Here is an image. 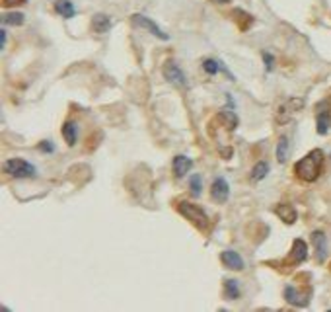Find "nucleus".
I'll return each instance as SVG.
<instances>
[{"label": "nucleus", "mask_w": 331, "mask_h": 312, "mask_svg": "<svg viewBox=\"0 0 331 312\" xmlns=\"http://www.w3.org/2000/svg\"><path fill=\"white\" fill-rule=\"evenodd\" d=\"M211 197H213V201H217V203L228 201V197H230V185H228L226 179L215 178L213 185H211Z\"/></svg>", "instance_id": "423d86ee"}, {"label": "nucleus", "mask_w": 331, "mask_h": 312, "mask_svg": "<svg viewBox=\"0 0 331 312\" xmlns=\"http://www.w3.org/2000/svg\"><path fill=\"white\" fill-rule=\"evenodd\" d=\"M164 78H166L168 82H172V84L179 86V88H185V86H187L183 70L177 67L174 61H168V63L164 65Z\"/></svg>", "instance_id": "20e7f679"}, {"label": "nucleus", "mask_w": 331, "mask_h": 312, "mask_svg": "<svg viewBox=\"0 0 331 312\" xmlns=\"http://www.w3.org/2000/svg\"><path fill=\"white\" fill-rule=\"evenodd\" d=\"M132 22L134 23H138V25H142V27H146L152 35H156V37H160V39H164V41H168L170 39V35L166 33V31H162L158 25H156L150 18H146V16H142V14H134L132 16Z\"/></svg>", "instance_id": "0eeeda50"}, {"label": "nucleus", "mask_w": 331, "mask_h": 312, "mask_svg": "<svg viewBox=\"0 0 331 312\" xmlns=\"http://www.w3.org/2000/svg\"><path fill=\"white\" fill-rule=\"evenodd\" d=\"M322 166H324V153L316 149L296 162L294 172L302 181H316L318 176L322 174Z\"/></svg>", "instance_id": "f257e3e1"}, {"label": "nucleus", "mask_w": 331, "mask_h": 312, "mask_svg": "<svg viewBox=\"0 0 331 312\" xmlns=\"http://www.w3.org/2000/svg\"><path fill=\"white\" fill-rule=\"evenodd\" d=\"M221 260H222V264H224L228 269H234V271H240V269H243L242 256H240L238 252H234V250H226V252H222Z\"/></svg>", "instance_id": "9d476101"}, {"label": "nucleus", "mask_w": 331, "mask_h": 312, "mask_svg": "<svg viewBox=\"0 0 331 312\" xmlns=\"http://www.w3.org/2000/svg\"><path fill=\"white\" fill-rule=\"evenodd\" d=\"M177 211L191 223L197 226L199 230H207L209 228V215L205 213L203 207H199L195 203H187V201H181L177 205Z\"/></svg>", "instance_id": "f03ea898"}, {"label": "nucleus", "mask_w": 331, "mask_h": 312, "mask_svg": "<svg viewBox=\"0 0 331 312\" xmlns=\"http://www.w3.org/2000/svg\"><path fill=\"white\" fill-rule=\"evenodd\" d=\"M2 168H4V172H6L8 176L18 178V179L35 178V174H37V168H35L33 164H29L27 160H23V158H10V160L4 162Z\"/></svg>", "instance_id": "7ed1b4c3"}, {"label": "nucleus", "mask_w": 331, "mask_h": 312, "mask_svg": "<svg viewBox=\"0 0 331 312\" xmlns=\"http://www.w3.org/2000/svg\"><path fill=\"white\" fill-rule=\"evenodd\" d=\"M191 166H193V160H191V158H187L185 155L176 156V158H174V164H172L176 178H183V176L191 170Z\"/></svg>", "instance_id": "f8f14e48"}, {"label": "nucleus", "mask_w": 331, "mask_h": 312, "mask_svg": "<svg viewBox=\"0 0 331 312\" xmlns=\"http://www.w3.org/2000/svg\"><path fill=\"white\" fill-rule=\"evenodd\" d=\"M222 68V63H219V61H215V59H205L203 61V70L207 72V74H217L219 70Z\"/></svg>", "instance_id": "412c9836"}, {"label": "nucleus", "mask_w": 331, "mask_h": 312, "mask_svg": "<svg viewBox=\"0 0 331 312\" xmlns=\"http://www.w3.org/2000/svg\"><path fill=\"white\" fill-rule=\"evenodd\" d=\"M92 27L96 29V33H106L111 29V18L106 14H96L92 18Z\"/></svg>", "instance_id": "ddd939ff"}, {"label": "nucleus", "mask_w": 331, "mask_h": 312, "mask_svg": "<svg viewBox=\"0 0 331 312\" xmlns=\"http://www.w3.org/2000/svg\"><path fill=\"white\" fill-rule=\"evenodd\" d=\"M224 297L228 301H236L240 297V285L236 279H226L224 281Z\"/></svg>", "instance_id": "f3484780"}, {"label": "nucleus", "mask_w": 331, "mask_h": 312, "mask_svg": "<svg viewBox=\"0 0 331 312\" xmlns=\"http://www.w3.org/2000/svg\"><path fill=\"white\" fill-rule=\"evenodd\" d=\"M328 127H330V123H328V115H326V113H320V115H318V133L326 135L328 133Z\"/></svg>", "instance_id": "5701e85b"}, {"label": "nucleus", "mask_w": 331, "mask_h": 312, "mask_svg": "<svg viewBox=\"0 0 331 312\" xmlns=\"http://www.w3.org/2000/svg\"><path fill=\"white\" fill-rule=\"evenodd\" d=\"M63 137L68 143V147H74L76 145V137H78V125L74 121H66L63 125Z\"/></svg>", "instance_id": "4468645a"}, {"label": "nucleus", "mask_w": 331, "mask_h": 312, "mask_svg": "<svg viewBox=\"0 0 331 312\" xmlns=\"http://www.w3.org/2000/svg\"><path fill=\"white\" fill-rule=\"evenodd\" d=\"M189 185H191V193L197 197V195H201V176L199 174H193L191 178H189Z\"/></svg>", "instance_id": "4be33fe9"}, {"label": "nucleus", "mask_w": 331, "mask_h": 312, "mask_svg": "<svg viewBox=\"0 0 331 312\" xmlns=\"http://www.w3.org/2000/svg\"><path fill=\"white\" fill-rule=\"evenodd\" d=\"M304 106V100H298V98H290V100H287L281 108H279V113H277V119L279 121H283V123H287L288 119L294 115V113L298 112L300 108Z\"/></svg>", "instance_id": "39448f33"}, {"label": "nucleus", "mask_w": 331, "mask_h": 312, "mask_svg": "<svg viewBox=\"0 0 331 312\" xmlns=\"http://www.w3.org/2000/svg\"><path fill=\"white\" fill-rule=\"evenodd\" d=\"M55 12L59 16H63V18H72L76 14V8L72 6L70 0H57L55 2Z\"/></svg>", "instance_id": "2eb2a0df"}, {"label": "nucleus", "mask_w": 331, "mask_h": 312, "mask_svg": "<svg viewBox=\"0 0 331 312\" xmlns=\"http://www.w3.org/2000/svg\"><path fill=\"white\" fill-rule=\"evenodd\" d=\"M312 242H314V248H316L318 262H326V258H328V238H326V234L316 230L312 234Z\"/></svg>", "instance_id": "1a4fd4ad"}, {"label": "nucleus", "mask_w": 331, "mask_h": 312, "mask_svg": "<svg viewBox=\"0 0 331 312\" xmlns=\"http://www.w3.org/2000/svg\"><path fill=\"white\" fill-rule=\"evenodd\" d=\"M288 153H290V143H288L287 137H281V141L277 145V160L279 162H287Z\"/></svg>", "instance_id": "a211bd4d"}, {"label": "nucleus", "mask_w": 331, "mask_h": 312, "mask_svg": "<svg viewBox=\"0 0 331 312\" xmlns=\"http://www.w3.org/2000/svg\"><path fill=\"white\" fill-rule=\"evenodd\" d=\"M4 45H6V31L2 29V31H0V49H2Z\"/></svg>", "instance_id": "a878e982"}, {"label": "nucleus", "mask_w": 331, "mask_h": 312, "mask_svg": "<svg viewBox=\"0 0 331 312\" xmlns=\"http://www.w3.org/2000/svg\"><path fill=\"white\" fill-rule=\"evenodd\" d=\"M39 151H41V153H53V151H55V147H53V143H51V141H41Z\"/></svg>", "instance_id": "b1692460"}, {"label": "nucleus", "mask_w": 331, "mask_h": 312, "mask_svg": "<svg viewBox=\"0 0 331 312\" xmlns=\"http://www.w3.org/2000/svg\"><path fill=\"white\" fill-rule=\"evenodd\" d=\"M308 258V246L304 240H294V244H292V250H290V262L292 264H302L304 260Z\"/></svg>", "instance_id": "9b49d317"}, {"label": "nucleus", "mask_w": 331, "mask_h": 312, "mask_svg": "<svg viewBox=\"0 0 331 312\" xmlns=\"http://www.w3.org/2000/svg\"><path fill=\"white\" fill-rule=\"evenodd\" d=\"M285 299H287L288 305H294V307H306L310 303V291L308 293H300L296 291L292 285H287L285 289Z\"/></svg>", "instance_id": "6e6552de"}, {"label": "nucleus", "mask_w": 331, "mask_h": 312, "mask_svg": "<svg viewBox=\"0 0 331 312\" xmlns=\"http://www.w3.org/2000/svg\"><path fill=\"white\" fill-rule=\"evenodd\" d=\"M263 61H265V68H267V70H273V55H271V53H267V51H265Z\"/></svg>", "instance_id": "393cba45"}, {"label": "nucleus", "mask_w": 331, "mask_h": 312, "mask_svg": "<svg viewBox=\"0 0 331 312\" xmlns=\"http://www.w3.org/2000/svg\"><path fill=\"white\" fill-rule=\"evenodd\" d=\"M2 20L6 25H22L23 23V14L22 12H8L2 16Z\"/></svg>", "instance_id": "aec40b11"}, {"label": "nucleus", "mask_w": 331, "mask_h": 312, "mask_svg": "<svg viewBox=\"0 0 331 312\" xmlns=\"http://www.w3.org/2000/svg\"><path fill=\"white\" fill-rule=\"evenodd\" d=\"M267 174H269V164L267 162H257L253 166V170H251V179L253 181H261Z\"/></svg>", "instance_id": "6ab92c4d"}, {"label": "nucleus", "mask_w": 331, "mask_h": 312, "mask_svg": "<svg viewBox=\"0 0 331 312\" xmlns=\"http://www.w3.org/2000/svg\"><path fill=\"white\" fill-rule=\"evenodd\" d=\"M213 2H217V4H228L230 0H213Z\"/></svg>", "instance_id": "bb28decb"}, {"label": "nucleus", "mask_w": 331, "mask_h": 312, "mask_svg": "<svg viewBox=\"0 0 331 312\" xmlns=\"http://www.w3.org/2000/svg\"><path fill=\"white\" fill-rule=\"evenodd\" d=\"M277 215L288 224H292L296 221V209H294L292 205H288V203H283V205L277 207Z\"/></svg>", "instance_id": "dca6fc26"}]
</instances>
